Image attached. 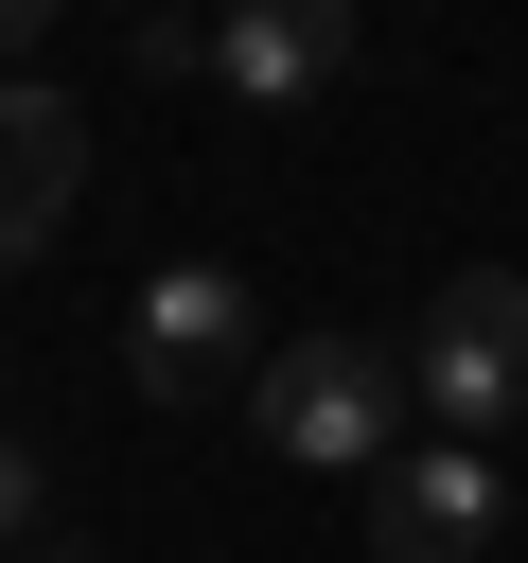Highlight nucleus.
<instances>
[{"label":"nucleus","instance_id":"8","mask_svg":"<svg viewBox=\"0 0 528 563\" xmlns=\"http://www.w3.org/2000/svg\"><path fill=\"white\" fill-rule=\"evenodd\" d=\"M35 18H53V0H0V53H35Z\"/></svg>","mask_w":528,"mask_h":563},{"label":"nucleus","instance_id":"2","mask_svg":"<svg viewBox=\"0 0 528 563\" xmlns=\"http://www.w3.org/2000/svg\"><path fill=\"white\" fill-rule=\"evenodd\" d=\"M405 405L458 422V440L528 422V264H475V282L422 299V334H405Z\"/></svg>","mask_w":528,"mask_h":563},{"label":"nucleus","instance_id":"6","mask_svg":"<svg viewBox=\"0 0 528 563\" xmlns=\"http://www.w3.org/2000/svg\"><path fill=\"white\" fill-rule=\"evenodd\" d=\"M70 194H88V123H70V88L0 70V264H35V246L70 229Z\"/></svg>","mask_w":528,"mask_h":563},{"label":"nucleus","instance_id":"3","mask_svg":"<svg viewBox=\"0 0 528 563\" xmlns=\"http://www.w3.org/2000/svg\"><path fill=\"white\" fill-rule=\"evenodd\" d=\"M123 387L141 405H211V387H264V334H246V264H158L123 299Z\"/></svg>","mask_w":528,"mask_h":563},{"label":"nucleus","instance_id":"5","mask_svg":"<svg viewBox=\"0 0 528 563\" xmlns=\"http://www.w3.org/2000/svg\"><path fill=\"white\" fill-rule=\"evenodd\" d=\"M352 53H370L352 0H229V18H211V88H229L246 123H299L317 88H352Z\"/></svg>","mask_w":528,"mask_h":563},{"label":"nucleus","instance_id":"9","mask_svg":"<svg viewBox=\"0 0 528 563\" xmlns=\"http://www.w3.org/2000/svg\"><path fill=\"white\" fill-rule=\"evenodd\" d=\"M35 563H88V545H70V528H53V545H35Z\"/></svg>","mask_w":528,"mask_h":563},{"label":"nucleus","instance_id":"4","mask_svg":"<svg viewBox=\"0 0 528 563\" xmlns=\"http://www.w3.org/2000/svg\"><path fill=\"white\" fill-rule=\"evenodd\" d=\"M493 528H510L493 440H405V457L370 475V563H475Z\"/></svg>","mask_w":528,"mask_h":563},{"label":"nucleus","instance_id":"10","mask_svg":"<svg viewBox=\"0 0 528 563\" xmlns=\"http://www.w3.org/2000/svg\"><path fill=\"white\" fill-rule=\"evenodd\" d=\"M141 18H158V0H141Z\"/></svg>","mask_w":528,"mask_h":563},{"label":"nucleus","instance_id":"1","mask_svg":"<svg viewBox=\"0 0 528 563\" xmlns=\"http://www.w3.org/2000/svg\"><path fill=\"white\" fill-rule=\"evenodd\" d=\"M246 422H264V457H299V475H387V457H405V352H370V334H282L264 387H246Z\"/></svg>","mask_w":528,"mask_h":563},{"label":"nucleus","instance_id":"7","mask_svg":"<svg viewBox=\"0 0 528 563\" xmlns=\"http://www.w3.org/2000/svg\"><path fill=\"white\" fill-rule=\"evenodd\" d=\"M35 545H53V475L0 440V563H35Z\"/></svg>","mask_w":528,"mask_h":563}]
</instances>
